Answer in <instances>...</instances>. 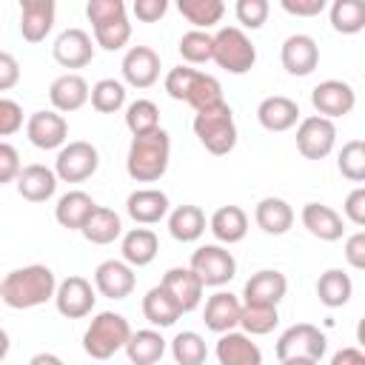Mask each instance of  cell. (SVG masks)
<instances>
[{
  "label": "cell",
  "instance_id": "obj_18",
  "mask_svg": "<svg viewBox=\"0 0 365 365\" xmlns=\"http://www.w3.org/2000/svg\"><path fill=\"white\" fill-rule=\"evenodd\" d=\"M137 285L134 268L123 259H103L94 268V288L108 299H125Z\"/></svg>",
  "mask_w": 365,
  "mask_h": 365
},
{
  "label": "cell",
  "instance_id": "obj_12",
  "mask_svg": "<svg viewBox=\"0 0 365 365\" xmlns=\"http://www.w3.org/2000/svg\"><path fill=\"white\" fill-rule=\"evenodd\" d=\"M311 106L317 108L319 117L334 120V117H345L354 111L356 106V91L351 83L345 80H322L314 86L311 91Z\"/></svg>",
  "mask_w": 365,
  "mask_h": 365
},
{
  "label": "cell",
  "instance_id": "obj_22",
  "mask_svg": "<svg viewBox=\"0 0 365 365\" xmlns=\"http://www.w3.org/2000/svg\"><path fill=\"white\" fill-rule=\"evenodd\" d=\"M160 285L168 291V297L180 305L182 314L194 311V308L202 302V282L197 279V274H194L191 268H182V265L168 268V271L163 274Z\"/></svg>",
  "mask_w": 365,
  "mask_h": 365
},
{
  "label": "cell",
  "instance_id": "obj_2",
  "mask_svg": "<svg viewBox=\"0 0 365 365\" xmlns=\"http://www.w3.org/2000/svg\"><path fill=\"white\" fill-rule=\"evenodd\" d=\"M171 160V137L165 128H157L143 137H131L125 154V171L137 182H157L168 171Z\"/></svg>",
  "mask_w": 365,
  "mask_h": 365
},
{
  "label": "cell",
  "instance_id": "obj_1",
  "mask_svg": "<svg viewBox=\"0 0 365 365\" xmlns=\"http://www.w3.org/2000/svg\"><path fill=\"white\" fill-rule=\"evenodd\" d=\"M54 291H57L54 271L48 265H37V262L9 271L0 282V299L14 311L37 308V305L54 299Z\"/></svg>",
  "mask_w": 365,
  "mask_h": 365
},
{
  "label": "cell",
  "instance_id": "obj_29",
  "mask_svg": "<svg viewBox=\"0 0 365 365\" xmlns=\"http://www.w3.org/2000/svg\"><path fill=\"white\" fill-rule=\"evenodd\" d=\"M208 231L222 245L242 242L248 234V214L240 205H220L208 220Z\"/></svg>",
  "mask_w": 365,
  "mask_h": 365
},
{
  "label": "cell",
  "instance_id": "obj_32",
  "mask_svg": "<svg viewBox=\"0 0 365 365\" xmlns=\"http://www.w3.org/2000/svg\"><path fill=\"white\" fill-rule=\"evenodd\" d=\"M165 348H168V342L163 339L160 331L143 328V331H131V336H128L123 351H125L131 365H157L163 359Z\"/></svg>",
  "mask_w": 365,
  "mask_h": 365
},
{
  "label": "cell",
  "instance_id": "obj_58",
  "mask_svg": "<svg viewBox=\"0 0 365 365\" xmlns=\"http://www.w3.org/2000/svg\"><path fill=\"white\" fill-rule=\"evenodd\" d=\"M0 328H3V325H0Z\"/></svg>",
  "mask_w": 365,
  "mask_h": 365
},
{
  "label": "cell",
  "instance_id": "obj_57",
  "mask_svg": "<svg viewBox=\"0 0 365 365\" xmlns=\"http://www.w3.org/2000/svg\"><path fill=\"white\" fill-rule=\"evenodd\" d=\"M279 365H317V362H311V359H282Z\"/></svg>",
  "mask_w": 365,
  "mask_h": 365
},
{
  "label": "cell",
  "instance_id": "obj_30",
  "mask_svg": "<svg viewBox=\"0 0 365 365\" xmlns=\"http://www.w3.org/2000/svg\"><path fill=\"white\" fill-rule=\"evenodd\" d=\"M254 222L271 234V237H282L291 231L294 225V208L282 200V197H262L254 208Z\"/></svg>",
  "mask_w": 365,
  "mask_h": 365
},
{
  "label": "cell",
  "instance_id": "obj_9",
  "mask_svg": "<svg viewBox=\"0 0 365 365\" xmlns=\"http://www.w3.org/2000/svg\"><path fill=\"white\" fill-rule=\"evenodd\" d=\"M325 348H328V339L325 334L311 325V322H297L291 328H285L277 339V359H311V362H319L325 356Z\"/></svg>",
  "mask_w": 365,
  "mask_h": 365
},
{
  "label": "cell",
  "instance_id": "obj_15",
  "mask_svg": "<svg viewBox=\"0 0 365 365\" xmlns=\"http://www.w3.org/2000/svg\"><path fill=\"white\" fill-rule=\"evenodd\" d=\"M120 71L131 88H151L160 80V54L151 46H131L120 63Z\"/></svg>",
  "mask_w": 365,
  "mask_h": 365
},
{
  "label": "cell",
  "instance_id": "obj_26",
  "mask_svg": "<svg viewBox=\"0 0 365 365\" xmlns=\"http://www.w3.org/2000/svg\"><path fill=\"white\" fill-rule=\"evenodd\" d=\"M217 362L220 365H262V351L257 342H251L248 334L225 331L217 339Z\"/></svg>",
  "mask_w": 365,
  "mask_h": 365
},
{
  "label": "cell",
  "instance_id": "obj_27",
  "mask_svg": "<svg viewBox=\"0 0 365 365\" xmlns=\"http://www.w3.org/2000/svg\"><path fill=\"white\" fill-rule=\"evenodd\" d=\"M14 182H17V194L23 200H29V202H46L57 191V174H54V168H46L40 163L23 165Z\"/></svg>",
  "mask_w": 365,
  "mask_h": 365
},
{
  "label": "cell",
  "instance_id": "obj_53",
  "mask_svg": "<svg viewBox=\"0 0 365 365\" xmlns=\"http://www.w3.org/2000/svg\"><path fill=\"white\" fill-rule=\"evenodd\" d=\"M345 259L356 271L365 268V231H356V234H351L345 240Z\"/></svg>",
  "mask_w": 365,
  "mask_h": 365
},
{
  "label": "cell",
  "instance_id": "obj_28",
  "mask_svg": "<svg viewBox=\"0 0 365 365\" xmlns=\"http://www.w3.org/2000/svg\"><path fill=\"white\" fill-rule=\"evenodd\" d=\"M257 120L265 131H288L299 123V106L285 94H271L257 106Z\"/></svg>",
  "mask_w": 365,
  "mask_h": 365
},
{
  "label": "cell",
  "instance_id": "obj_24",
  "mask_svg": "<svg viewBox=\"0 0 365 365\" xmlns=\"http://www.w3.org/2000/svg\"><path fill=\"white\" fill-rule=\"evenodd\" d=\"M299 220L308 228V234L317 237V240H322V242H336L345 234L342 217L331 205H325V202H305Z\"/></svg>",
  "mask_w": 365,
  "mask_h": 365
},
{
  "label": "cell",
  "instance_id": "obj_3",
  "mask_svg": "<svg viewBox=\"0 0 365 365\" xmlns=\"http://www.w3.org/2000/svg\"><path fill=\"white\" fill-rule=\"evenodd\" d=\"M165 91L171 100L188 103L194 111H205L222 103V86L217 77L197 71L191 66H177L165 74Z\"/></svg>",
  "mask_w": 365,
  "mask_h": 365
},
{
  "label": "cell",
  "instance_id": "obj_7",
  "mask_svg": "<svg viewBox=\"0 0 365 365\" xmlns=\"http://www.w3.org/2000/svg\"><path fill=\"white\" fill-rule=\"evenodd\" d=\"M214 37V54L211 60L225 68L228 74H248L257 63V46L240 26H222Z\"/></svg>",
  "mask_w": 365,
  "mask_h": 365
},
{
  "label": "cell",
  "instance_id": "obj_31",
  "mask_svg": "<svg viewBox=\"0 0 365 365\" xmlns=\"http://www.w3.org/2000/svg\"><path fill=\"white\" fill-rule=\"evenodd\" d=\"M120 251H123V262H128L131 268H145L154 262L160 251V240L151 228H131L123 234Z\"/></svg>",
  "mask_w": 365,
  "mask_h": 365
},
{
  "label": "cell",
  "instance_id": "obj_47",
  "mask_svg": "<svg viewBox=\"0 0 365 365\" xmlns=\"http://www.w3.org/2000/svg\"><path fill=\"white\" fill-rule=\"evenodd\" d=\"M23 128V108L17 100L0 97V137H11Z\"/></svg>",
  "mask_w": 365,
  "mask_h": 365
},
{
  "label": "cell",
  "instance_id": "obj_49",
  "mask_svg": "<svg viewBox=\"0 0 365 365\" xmlns=\"http://www.w3.org/2000/svg\"><path fill=\"white\" fill-rule=\"evenodd\" d=\"M342 211H345V220H351L354 225H365V188L362 185H356L348 197H345V205H342Z\"/></svg>",
  "mask_w": 365,
  "mask_h": 365
},
{
  "label": "cell",
  "instance_id": "obj_34",
  "mask_svg": "<svg viewBox=\"0 0 365 365\" xmlns=\"http://www.w3.org/2000/svg\"><path fill=\"white\" fill-rule=\"evenodd\" d=\"M205 214L200 205H177L168 211V234L177 242H197L205 234Z\"/></svg>",
  "mask_w": 365,
  "mask_h": 365
},
{
  "label": "cell",
  "instance_id": "obj_36",
  "mask_svg": "<svg viewBox=\"0 0 365 365\" xmlns=\"http://www.w3.org/2000/svg\"><path fill=\"white\" fill-rule=\"evenodd\" d=\"M143 317H145L154 328H171V325L182 317V311H180V305L168 297V291H165L163 285H154V288H148L145 297H143Z\"/></svg>",
  "mask_w": 365,
  "mask_h": 365
},
{
  "label": "cell",
  "instance_id": "obj_17",
  "mask_svg": "<svg viewBox=\"0 0 365 365\" xmlns=\"http://www.w3.org/2000/svg\"><path fill=\"white\" fill-rule=\"evenodd\" d=\"M285 294H288V279L277 268H262V271L251 274L242 285V297L248 305H274L277 308Z\"/></svg>",
  "mask_w": 365,
  "mask_h": 365
},
{
  "label": "cell",
  "instance_id": "obj_16",
  "mask_svg": "<svg viewBox=\"0 0 365 365\" xmlns=\"http://www.w3.org/2000/svg\"><path fill=\"white\" fill-rule=\"evenodd\" d=\"M282 68L294 77H308L319 66V46L311 34H291L279 48Z\"/></svg>",
  "mask_w": 365,
  "mask_h": 365
},
{
  "label": "cell",
  "instance_id": "obj_50",
  "mask_svg": "<svg viewBox=\"0 0 365 365\" xmlns=\"http://www.w3.org/2000/svg\"><path fill=\"white\" fill-rule=\"evenodd\" d=\"M282 11L294 14V17H317L325 11V0H279Z\"/></svg>",
  "mask_w": 365,
  "mask_h": 365
},
{
  "label": "cell",
  "instance_id": "obj_52",
  "mask_svg": "<svg viewBox=\"0 0 365 365\" xmlns=\"http://www.w3.org/2000/svg\"><path fill=\"white\" fill-rule=\"evenodd\" d=\"M134 14L143 23H157L168 11V0H134Z\"/></svg>",
  "mask_w": 365,
  "mask_h": 365
},
{
  "label": "cell",
  "instance_id": "obj_51",
  "mask_svg": "<svg viewBox=\"0 0 365 365\" xmlns=\"http://www.w3.org/2000/svg\"><path fill=\"white\" fill-rule=\"evenodd\" d=\"M20 83V63L14 54L0 51V91H9Z\"/></svg>",
  "mask_w": 365,
  "mask_h": 365
},
{
  "label": "cell",
  "instance_id": "obj_54",
  "mask_svg": "<svg viewBox=\"0 0 365 365\" xmlns=\"http://www.w3.org/2000/svg\"><path fill=\"white\" fill-rule=\"evenodd\" d=\"M331 365H365V354L354 345L348 348H339L334 356H331Z\"/></svg>",
  "mask_w": 365,
  "mask_h": 365
},
{
  "label": "cell",
  "instance_id": "obj_20",
  "mask_svg": "<svg viewBox=\"0 0 365 365\" xmlns=\"http://www.w3.org/2000/svg\"><path fill=\"white\" fill-rule=\"evenodd\" d=\"M88 83L83 74H74V71H66L60 77L51 80L48 86V100H51V108L57 114H71V111H80L86 103H88Z\"/></svg>",
  "mask_w": 365,
  "mask_h": 365
},
{
  "label": "cell",
  "instance_id": "obj_46",
  "mask_svg": "<svg viewBox=\"0 0 365 365\" xmlns=\"http://www.w3.org/2000/svg\"><path fill=\"white\" fill-rule=\"evenodd\" d=\"M268 0H237L234 14L245 29H262V23L268 20Z\"/></svg>",
  "mask_w": 365,
  "mask_h": 365
},
{
  "label": "cell",
  "instance_id": "obj_13",
  "mask_svg": "<svg viewBox=\"0 0 365 365\" xmlns=\"http://www.w3.org/2000/svg\"><path fill=\"white\" fill-rule=\"evenodd\" d=\"M97 302V294L91 288V282L86 277H66L63 282H57V291H54V305L57 311L66 317V319H83L91 314Z\"/></svg>",
  "mask_w": 365,
  "mask_h": 365
},
{
  "label": "cell",
  "instance_id": "obj_19",
  "mask_svg": "<svg viewBox=\"0 0 365 365\" xmlns=\"http://www.w3.org/2000/svg\"><path fill=\"white\" fill-rule=\"evenodd\" d=\"M51 54L63 68H83L94 60V43L88 37V31L66 29V31L57 34V40L51 46Z\"/></svg>",
  "mask_w": 365,
  "mask_h": 365
},
{
  "label": "cell",
  "instance_id": "obj_42",
  "mask_svg": "<svg viewBox=\"0 0 365 365\" xmlns=\"http://www.w3.org/2000/svg\"><path fill=\"white\" fill-rule=\"evenodd\" d=\"M125 128L131 131V137H143L160 128V108L151 100H134L125 106Z\"/></svg>",
  "mask_w": 365,
  "mask_h": 365
},
{
  "label": "cell",
  "instance_id": "obj_5",
  "mask_svg": "<svg viewBox=\"0 0 365 365\" xmlns=\"http://www.w3.org/2000/svg\"><path fill=\"white\" fill-rule=\"evenodd\" d=\"M128 336H131V325H128V319L123 314L100 311L88 322V328L83 334V351L91 359H100L103 362V359H111L117 351H123L125 342H128Z\"/></svg>",
  "mask_w": 365,
  "mask_h": 365
},
{
  "label": "cell",
  "instance_id": "obj_8",
  "mask_svg": "<svg viewBox=\"0 0 365 365\" xmlns=\"http://www.w3.org/2000/svg\"><path fill=\"white\" fill-rule=\"evenodd\" d=\"M188 268L197 274V279L202 282V288H220L225 282H231L237 277V259L228 248H222L220 242H211V245H200L194 254H191V262Z\"/></svg>",
  "mask_w": 365,
  "mask_h": 365
},
{
  "label": "cell",
  "instance_id": "obj_41",
  "mask_svg": "<svg viewBox=\"0 0 365 365\" xmlns=\"http://www.w3.org/2000/svg\"><path fill=\"white\" fill-rule=\"evenodd\" d=\"M88 100L100 114H117L125 106V86L114 77H103L91 86Z\"/></svg>",
  "mask_w": 365,
  "mask_h": 365
},
{
  "label": "cell",
  "instance_id": "obj_25",
  "mask_svg": "<svg viewBox=\"0 0 365 365\" xmlns=\"http://www.w3.org/2000/svg\"><path fill=\"white\" fill-rule=\"evenodd\" d=\"M240 311H242V302L237 299V294L231 291H217L205 299V311H202V322L208 331L214 334H225V331H234L240 325Z\"/></svg>",
  "mask_w": 365,
  "mask_h": 365
},
{
  "label": "cell",
  "instance_id": "obj_14",
  "mask_svg": "<svg viewBox=\"0 0 365 365\" xmlns=\"http://www.w3.org/2000/svg\"><path fill=\"white\" fill-rule=\"evenodd\" d=\"M26 137L34 148L40 151H51V148H63L68 140V123L63 114H57L54 108L48 111H34L26 120Z\"/></svg>",
  "mask_w": 365,
  "mask_h": 365
},
{
  "label": "cell",
  "instance_id": "obj_10",
  "mask_svg": "<svg viewBox=\"0 0 365 365\" xmlns=\"http://www.w3.org/2000/svg\"><path fill=\"white\" fill-rule=\"evenodd\" d=\"M100 165V154L91 143L86 140H71L57 151L54 160V174L63 182H83L88 180Z\"/></svg>",
  "mask_w": 365,
  "mask_h": 365
},
{
  "label": "cell",
  "instance_id": "obj_21",
  "mask_svg": "<svg viewBox=\"0 0 365 365\" xmlns=\"http://www.w3.org/2000/svg\"><path fill=\"white\" fill-rule=\"evenodd\" d=\"M125 211L137 225H154L168 217L171 202H168V194L160 188H137L128 194Z\"/></svg>",
  "mask_w": 365,
  "mask_h": 365
},
{
  "label": "cell",
  "instance_id": "obj_39",
  "mask_svg": "<svg viewBox=\"0 0 365 365\" xmlns=\"http://www.w3.org/2000/svg\"><path fill=\"white\" fill-rule=\"evenodd\" d=\"M168 351L177 365H205L208 359V345L197 331H180L168 342Z\"/></svg>",
  "mask_w": 365,
  "mask_h": 365
},
{
  "label": "cell",
  "instance_id": "obj_33",
  "mask_svg": "<svg viewBox=\"0 0 365 365\" xmlns=\"http://www.w3.org/2000/svg\"><path fill=\"white\" fill-rule=\"evenodd\" d=\"M94 208H97V202H94L86 191L74 188V191H66V194L57 200V205H54V220H57L63 228H68V231H80V228L86 225V220L91 217Z\"/></svg>",
  "mask_w": 365,
  "mask_h": 365
},
{
  "label": "cell",
  "instance_id": "obj_23",
  "mask_svg": "<svg viewBox=\"0 0 365 365\" xmlns=\"http://www.w3.org/2000/svg\"><path fill=\"white\" fill-rule=\"evenodd\" d=\"M54 0H23L20 3V34L26 43H43L54 26Z\"/></svg>",
  "mask_w": 365,
  "mask_h": 365
},
{
  "label": "cell",
  "instance_id": "obj_6",
  "mask_svg": "<svg viewBox=\"0 0 365 365\" xmlns=\"http://www.w3.org/2000/svg\"><path fill=\"white\" fill-rule=\"evenodd\" d=\"M194 134L205 145V151H211L214 157H222V154L234 151V145H237V123H234L231 106L222 100L220 106L197 111L194 114Z\"/></svg>",
  "mask_w": 365,
  "mask_h": 365
},
{
  "label": "cell",
  "instance_id": "obj_45",
  "mask_svg": "<svg viewBox=\"0 0 365 365\" xmlns=\"http://www.w3.org/2000/svg\"><path fill=\"white\" fill-rule=\"evenodd\" d=\"M339 174L351 182H362L365 180V143L362 140H348L339 151Z\"/></svg>",
  "mask_w": 365,
  "mask_h": 365
},
{
  "label": "cell",
  "instance_id": "obj_37",
  "mask_svg": "<svg viewBox=\"0 0 365 365\" xmlns=\"http://www.w3.org/2000/svg\"><path fill=\"white\" fill-rule=\"evenodd\" d=\"M317 297L325 308H342L354 297V282L342 268H328L317 279Z\"/></svg>",
  "mask_w": 365,
  "mask_h": 365
},
{
  "label": "cell",
  "instance_id": "obj_43",
  "mask_svg": "<svg viewBox=\"0 0 365 365\" xmlns=\"http://www.w3.org/2000/svg\"><path fill=\"white\" fill-rule=\"evenodd\" d=\"M279 322V311L274 305H248L242 302V311H240V325L248 336H262V334H271Z\"/></svg>",
  "mask_w": 365,
  "mask_h": 365
},
{
  "label": "cell",
  "instance_id": "obj_56",
  "mask_svg": "<svg viewBox=\"0 0 365 365\" xmlns=\"http://www.w3.org/2000/svg\"><path fill=\"white\" fill-rule=\"evenodd\" d=\"M9 348H11V342H9V334L0 328V362L9 356Z\"/></svg>",
  "mask_w": 365,
  "mask_h": 365
},
{
  "label": "cell",
  "instance_id": "obj_4",
  "mask_svg": "<svg viewBox=\"0 0 365 365\" xmlns=\"http://www.w3.org/2000/svg\"><path fill=\"white\" fill-rule=\"evenodd\" d=\"M86 17L94 29V43L106 51H120L131 40V23L123 0H88Z\"/></svg>",
  "mask_w": 365,
  "mask_h": 365
},
{
  "label": "cell",
  "instance_id": "obj_11",
  "mask_svg": "<svg viewBox=\"0 0 365 365\" xmlns=\"http://www.w3.org/2000/svg\"><path fill=\"white\" fill-rule=\"evenodd\" d=\"M336 143V125L334 120H325L319 114L302 117L297 125V151L305 160H325L334 151Z\"/></svg>",
  "mask_w": 365,
  "mask_h": 365
},
{
  "label": "cell",
  "instance_id": "obj_55",
  "mask_svg": "<svg viewBox=\"0 0 365 365\" xmlns=\"http://www.w3.org/2000/svg\"><path fill=\"white\" fill-rule=\"evenodd\" d=\"M29 365H66V362L57 354H51V351H40V354H34L29 359Z\"/></svg>",
  "mask_w": 365,
  "mask_h": 365
},
{
  "label": "cell",
  "instance_id": "obj_48",
  "mask_svg": "<svg viewBox=\"0 0 365 365\" xmlns=\"http://www.w3.org/2000/svg\"><path fill=\"white\" fill-rule=\"evenodd\" d=\"M20 168H23V163H20L17 148H14L11 143L0 140V185L14 182V180H17V174H20Z\"/></svg>",
  "mask_w": 365,
  "mask_h": 365
},
{
  "label": "cell",
  "instance_id": "obj_35",
  "mask_svg": "<svg viewBox=\"0 0 365 365\" xmlns=\"http://www.w3.org/2000/svg\"><path fill=\"white\" fill-rule=\"evenodd\" d=\"M80 234L91 242V245H108L114 242L120 234H123V220L117 211L106 208V205H97L91 211V217L86 220V225L80 228Z\"/></svg>",
  "mask_w": 365,
  "mask_h": 365
},
{
  "label": "cell",
  "instance_id": "obj_44",
  "mask_svg": "<svg viewBox=\"0 0 365 365\" xmlns=\"http://www.w3.org/2000/svg\"><path fill=\"white\" fill-rule=\"evenodd\" d=\"M177 51H180V57H182L185 63H191V66L208 63L211 54H214V37H211L208 31H197V29H191V31H185V34L180 37Z\"/></svg>",
  "mask_w": 365,
  "mask_h": 365
},
{
  "label": "cell",
  "instance_id": "obj_38",
  "mask_svg": "<svg viewBox=\"0 0 365 365\" xmlns=\"http://www.w3.org/2000/svg\"><path fill=\"white\" fill-rule=\"evenodd\" d=\"M177 9L197 31H205V29L217 26L222 20V14H225V3L222 0H180Z\"/></svg>",
  "mask_w": 365,
  "mask_h": 365
},
{
  "label": "cell",
  "instance_id": "obj_40",
  "mask_svg": "<svg viewBox=\"0 0 365 365\" xmlns=\"http://www.w3.org/2000/svg\"><path fill=\"white\" fill-rule=\"evenodd\" d=\"M331 26L339 34H356L365 29V3L362 0H334Z\"/></svg>",
  "mask_w": 365,
  "mask_h": 365
}]
</instances>
